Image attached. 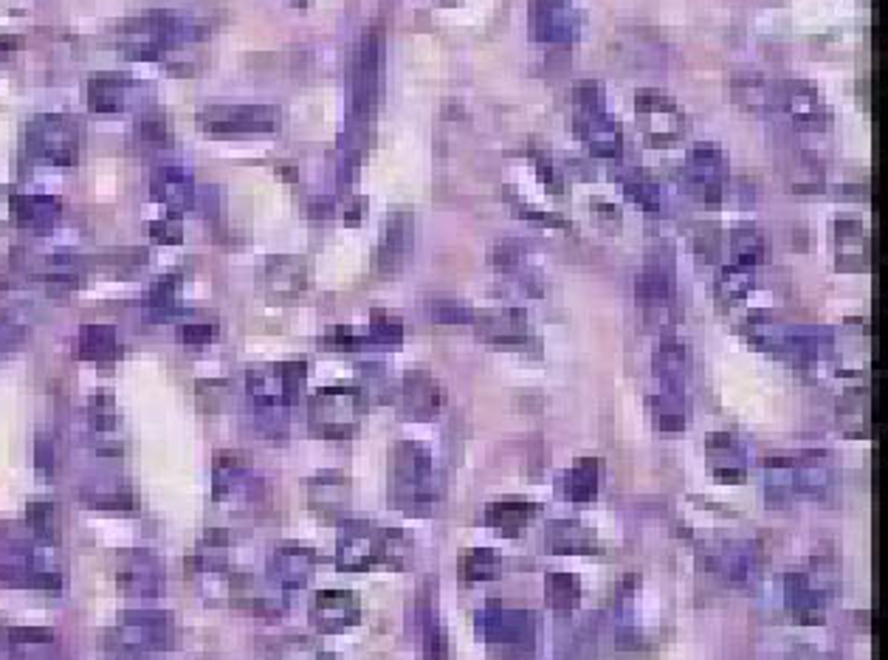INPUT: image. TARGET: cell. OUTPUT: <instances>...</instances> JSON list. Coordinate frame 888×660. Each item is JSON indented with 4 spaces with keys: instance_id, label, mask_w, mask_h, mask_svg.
Returning a JSON list of instances; mask_svg holds the SVG:
<instances>
[{
    "instance_id": "37",
    "label": "cell",
    "mask_w": 888,
    "mask_h": 660,
    "mask_svg": "<svg viewBox=\"0 0 888 660\" xmlns=\"http://www.w3.org/2000/svg\"><path fill=\"white\" fill-rule=\"evenodd\" d=\"M731 254L736 266L753 268L764 254V240L756 229H736L731 235Z\"/></svg>"
},
{
    "instance_id": "23",
    "label": "cell",
    "mask_w": 888,
    "mask_h": 660,
    "mask_svg": "<svg viewBox=\"0 0 888 660\" xmlns=\"http://www.w3.org/2000/svg\"><path fill=\"white\" fill-rule=\"evenodd\" d=\"M655 370L666 384V393H683L686 381L691 378V350L677 339H666L657 350Z\"/></svg>"
},
{
    "instance_id": "36",
    "label": "cell",
    "mask_w": 888,
    "mask_h": 660,
    "mask_svg": "<svg viewBox=\"0 0 888 660\" xmlns=\"http://www.w3.org/2000/svg\"><path fill=\"white\" fill-rule=\"evenodd\" d=\"M581 598V584L573 573H553L547 576V604L556 610H573Z\"/></svg>"
},
{
    "instance_id": "24",
    "label": "cell",
    "mask_w": 888,
    "mask_h": 660,
    "mask_svg": "<svg viewBox=\"0 0 888 660\" xmlns=\"http://www.w3.org/2000/svg\"><path fill=\"white\" fill-rule=\"evenodd\" d=\"M787 601H790V610H793L798 621H804V624H821L824 621V590L812 587L804 573H795V576L787 579Z\"/></svg>"
},
{
    "instance_id": "20",
    "label": "cell",
    "mask_w": 888,
    "mask_h": 660,
    "mask_svg": "<svg viewBox=\"0 0 888 660\" xmlns=\"http://www.w3.org/2000/svg\"><path fill=\"white\" fill-rule=\"evenodd\" d=\"M305 288V263L299 257H271L265 263V291L274 299H294Z\"/></svg>"
},
{
    "instance_id": "16",
    "label": "cell",
    "mask_w": 888,
    "mask_h": 660,
    "mask_svg": "<svg viewBox=\"0 0 888 660\" xmlns=\"http://www.w3.org/2000/svg\"><path fill=\"white\" fill-rule=\"evenodd\" d=\"M3 641L15 660L57 658V635L48 627H9L3 629Z\"/></svg>"
},
{
    "instance_id": "1",
    "label": "cell",
    "mask_w": 888,
    "mask_h": 660,
    "mask_svg": "<svg viewBox=\"0 0 888 660\" xmlns=\"http://www.w3.org/2000/svg\"><path fill=\"white\" fill-rule=\"evenodd\" d=\"M381 63H384V37L378 29H370L356 48V60L350 71V116H347V144L350 158L370 144L375 125V110L381 96Z\"/></svg>"
},
{
    "instance_id": "22",
    "label": "cell",
    "mask_w": 888,
    "mask_h": 660,
    "mask_svg": "<svg viewBox=\"0 0 888 660\" xmlns=\"http://www.w3.org/2000/svg\"><path fill=\"white\" fill-rule=\"evenodd\" d=\"M708 457L714 474L725 483H739L745 477V446L728 432H717L708 438Z\"/></svg>"
},
{
    "instance_id": "48",
    "label": "cell",
    "mask_w": 888,
    "mask_h": 660,
    "mask_svg": "<svg viewBox=\"0 0 888 660\" xmlns=\"http://www.w3.org/2000/svg\"><path fill=\"white\" fill-rule=\"evenodd\" d=\"M539 178H542V184H545L547 189H553V192H559L561 189L559 175H556V170H553L547 161H539Z\"/></svg>"
},
{
    "instance_id": "11",
    "label": "cell",
    "mask_w": 888,
    "mask_h": 660,
    "mask_svg": "<svg viewBox=\"0 0 888 660\" xmlns=\"http://www.w3.org/2000/svg\"><path fill=\"white\" fill-rule=\"evenodd\" d=\"M313 565H316V553L302 542H282L280 548L271 553L268 559V576L280 590H302L311 582Z\"/></svg>"
},
{
    "instance_id": "8",
    "label": "cell",
    "mask_w": 888,
    "mask_h": 660,
    "mask_svg": "<svg viewBox=\"0 0 888 660\" xmlns=\"http://www.w3.org/2000/svg\"><path fill=\"white\" fill-rule=\"evenodd\" d=\"M305 381V362H285L260 367L249 373V393L257 401V407L280 409L291 407L299 398Z\"/></svg>"
},
{
    "instance_id": "19",
    "label": "cell",
    "mask_w": 888,
    "mask_h": 660,
    "mask_svg": "<svg viewBox=\"0 0 888 660\" xmlns=\"http://www.w3.org/2000/svg\"><path fill=\"white\" fill-rule=\"evenodd\" d=\"M15 220L29 232H51L63 215V206L51 195H17L12 198Z\"/></svg>"
},
{
    "instance_id": "14",
    "label": "cell",
    "mask_w": 888,
    "mask_h": 660,
    "mask_svg": "<svg viewBox=\"0 0 888 660\" xmlns=\"http://www.w3.org/2000/svg\"><path fill=\"white\" fill-rule=\"evenodd\" d=\"M412 243H415V218L409 212H395L387 220V229L378 246V268L384 274H395L409 260Z\"/></svg>"
},
{
    "instance_id": "52",
    "label": "cell",
    "mask_w": 888,
    "mask_h": 660,
    "mask_svg": "<svg viewBox=\"0 0 888 660\" xmlns=\"http://www.w3.org/2000/svg\"><path fill=\"white\" fill-rule=\"evenodd\" d=\"M302 3H305V0H302Z\"/></svg>"
},
{
    "instance_id": "33",
    "label": "cell",
    "mask_w": 888,
    "mask_h": 660,
    "mask_svg": "<svg viewBox=\"0 0 888 660\" xmlns=\"http://www.w3.org/2000/svg\"><path fill=\"white\" fill-rule=\"evenodd\" d=\"M26 522L32 528L34 539L40 542H57V534H60V519H57V508L48 500H32L29 508H26Z\"/></svg>"
},
{
    "instance_id": "46",
    "label": "cell",
    "mask_w": 888,
    "mask_h": 660,
    "mask_svg": "<svg viewBox=\"0 0 888 660\" xmlns=\"http://www.w3.org/2000/svg\"><path fill=\"white\" fill-rule=\"evenodd\" d=\"M215 336H218V328L206 325V322H189L181 328V342L187 347H206Z\"/></svg>"
},
{
    "instance_id": "34",
    "label": "cell",
    "mask_w": 888,
    "mask_h": 660,
    "mask_svg": "<svg viewBox=\"0 0 888 660\" xmlns=\"http://www.w3.org/2000/svg\"><path fill=\"white\" fill-rule=\"evenodd\" d=\"M226 553H229V534L212 528L206 531L198 545V567L206 573H220L226 567Z\"/></svg>"
},
{
    "instance_id": "42",
    "label": "cell",
    "mask_w": 888,
    "mask_h": 660,
    "mask_svg": "<svg viewBox=\"0 0 888 660\" xmlns=\"http://www.w3.org/2000/svg\"><path fill=\"white\" fill-rule=\"evenodd\" d=\"M141 139L147 144H167L170 142V127H167V119L161 116V113H147L144 119H141V127H139Z\"/></svg>"
},
{
    "instance_id": "45",
    "label": "cell",
    "mask_w": 888,
    "mask_h": 660,
    "mask_svg": "<svg viewBox=\"0 0 888 660\" xmlns=\"http://www.w3.org/2000/svg\"><path fill=\"white\" fill-rule=\"evenodd\" d=\"M271 660H336L333 655H325V652H316L313 646L299 644V641H291V644H282Z\"/></svg>"
},
{
    "instance_id": "6",
    "label": "cell",
    "mask_w": 888,
    "mask_h": 660,
    "mask_svg": "<svg viewBox=\"0 0 888 660\" xmlns=\"http://www.w3.org/2000/svg\"><path fill=\"white\" fill-rule=\"evenodd\" d=\"M26 147L34 158H43L57 167H71L79 158V133L74 119L46 113L37 116L26 130Z\"/></svg>"
},
{
    "instance_id": "49",
    "label": "cell",
    "mask_w": 888,
    "mask_h": 660,
    "mask_svg": "<svg viewBox=\"0 0 888 660\" xmlns=\"http://www.w3.org/2000/svg\"><path fill=\"white\" fill-rule=\"evenodd\" d=\"M37 463H40V469L51 472V466H54V452H51V443H48V440H40V443H37Z\"/></svg>"
},
{
    "instance_id": "27",
    "label": "cell",
    "mask_w": 888,
    "mask_h": 660,
    "mask_svg": "<svg viewBox=\"0 0 888 660\" xmlns=\"http://www.w3.org/2000/svg\"><path fill=\"white\" fill-rule=\"evenodd\" d=\"M85 102L96 113H119L127 105V82L122 77H94L85 85Z\"/></svg>"
},
{
    "instance_id": "18",
    "label": "cell",
    "mask_w": 888,
    "mask_h": 660,
    "mask_svg": "<svg viewBox=\"0 0 888 660\" xmlns=\"http://www.w3.org/2000/svg\"><path fill=\"white\" fill-rule=\"evenodd\" d=\"M308 497H311V508L325 519H339L347 511V500H350V486L347 477L336 472H325L313 477L308 486Z\"/></svg>"
},
{
    "instance_id": "50",
    "label": "cell",
    "mask_w": 888,
    "mask_h": 660,
    "mask_svg": "<svg viewBox=\"0 0 888 660\" xmlns=\"http://www.w3.org/2000/svg\"><path fill=\"white\" fill-rule=\"evenodd\" d=\"M17 46H20V37H9V34L0 37V54H3V51H15Z\"/></svg>"
},
{
    "instance_id": "47",
    "label": "cell",
    "mask_w": 888,
    "mask_h": 660,
    "mask_svg": "<svg viewBox=\"0 0 888 660\" xmlns=\"http://www.w3.org/2000/svg\"><path fill=\"white\" fill-rule=\"evenodd\" d=\"M325 345L333 347V350H356L361 345V339L356 336V330L347 328V325H339V328H330L328 336H325Z\"/></svg>"
},
{
    "instance_id": "2",
    "label": "cell",
    "mask_w": 888,
    "mask_h": 660,
    "mask_svg": "<svg viewBox=\"0 0 888 660\" xmlns=\"http://www.w3.org/2000/svg\"><path fill=\"white\" fill-rule=\"evenodd\" d=\"M392 500L406 514H426L432 505V455L421 443H398L392 452Z\"/></svg>"
},
{
    "instance_id": "30",
    "label": "cell",
    "mask_w": 888,
    "mask_h": 660,
    "mask_svg": "<svg viewBox=\"0 0 888 660\" xmlns=\"http://www.w3.org/2000/svg\"><path fill=\"white\" fill-rule=\"evenodd\" d=\"M79 356L88 362H110L116 356V328L82 325L79 328Z\"/></svg>"
},
{
    "instance_id": "5",
    "label": "cell",
    "mask_w": 888,
    "mask_h": 660,
    "mask_svg": "<svg viewBox=\"0 0 888 660\" xmlns=\"http://www.w3.org/2000/svg\"><path fill=\"white\" fill-rule=\"evenodd\" d=\"M395 534L373 522H344L336 550V565L342 570H367L378 562H392Z\"/></svg>"
},
{
    "instance_id": "51",
    "label": "cell",
    "mask_w": 888,
    "mask_h": 660,
    "mask_svg": "<svg viewBox=\"0 0 888 660\" xmlns=\"http://www.w3.org/2000/svg\"><path fill=\"white\" fill-rule=\"evenodd\" d=\"M133 660H150V658H133Z\"/></svg>"
},
{
    "instance_id": "13",
    "label": "cell",
    "mask_w": 888,
    "mask_h": 660,
    "mask_svg": "<svg viewBox=\"0 0 888 660\" xmlns=\"http://www.w3.org/2000/svg\"><path fill=\"white\" fill-rule=\"evenodd\" d=\"M533 613H519V610H505L497 601L488 604V610L480 613V627L488 641H499V644H528L533 641Z\"/></svg>"
},
{
    "instance_id": "9",
    "label": "cell",
    "mask_w": 888,
    "mask_h": 660,
    "mask_svg": "<svg viewBox=\"0 0 888 660\" xmlns=\"http://www.w3.org/2000/svg\"><path fill=\"white\" fill-rule=\"evenodd\" d=\"M116 584L125 596L156 598L164 593V565L147 550H127L116 562Z\"/></svg>"
},
{
    "instance_id": "31",
    "label": "cell",
    "mask_w": 888,
    "mask_h": 660,
    "mask_svg": "<svg viewBox=\"0 0 888 660\" xmlns=\"http://www.w3.org/2000/svg\"><path fill=\"white\" fill-rule=\"evenodd\" d=\"M533 514H536V505L530 503V500L508 497V500H497V503L491 505V508L485 511V519H488L491 525L502 528V531H508V534H516Z\"/></svg>"
},
{
    "instance_id": "38",
    "label": "cell",
    "mask_w": 888,
    "mask_h": 660,
    "mask_svg": "<svg viewBox=\"0 0 888 660\" xmlns=\"http://www.w3.org/2000/svg\"><path fill=\"white\" fill-rule=\"evenodd\" d=\"M499 556L494 550L488 548H477L468 553L466 559L460 562V573H463V579L468 582H480V579H494L499 573Z\"/></svg>"
},
{
    "instance_id": "44",
    "label": "cell",
    "mask_w": 888,
    "mask_h": 660,
    "mask_svg": "<svg viewBox=\"0 0 888 660\" xmlns=\"http://www.w3.org/2000/svg\"><path fill=\"white\" fill-rule=\"evenodd\" d=\"M150 237L161 243V246H175V243H181L184 240V226H181V220H156V223H150Z\"/></svg>"
},
{
    "instance_id": "43",
    "label": "cell",
    "mask_w": 888,
    "mask_h": 660,
    "mask_svg": "<svg viewBox=\"0 0 888 660\" xmlns=\"http://www.w3.org/2000/svg\"><path fill=\"white\" fill-rule=\"evenodd\" d=\"M432 316L435 322H446V325H454V322H471L474 314L468 311L466 305L454 302V299H440L432 305Z\"/></svg>"
},
{
    "instance_id": "41",
    "label": "cell",
    "mask_w": 888,
    "mask_h": 660,
    "mask_svg": "<svg viewBox=\"0 0 888 660\" xmlns=\"http://www.w3.org/2000/svg\"><path fill=\"white\" fill-rule=\"evenodd\" d=\"M624 189L635 204L643 206V209H649V212H655L657 206H660V189H657L655 181H649V178H643V175L626 178Z\"/></svg>"
},
{
    "instance_id": "3",
    "label": "cell",
    "mask_w": 888,
    "mask_h": 660,
    "mask_svg": "<svg viewBox=\"0 0 888 660\" xmlns=\"http://www.w3.org/2000/svg\"><path fill=\"white\" fill-rule=\"evenodd\" d=\"M175 644V624L170 613L136 610L122 613L119 624L110 629V649L122 655H150Z\"/></svg>"
},
{
    "instance_id": "12",
    "label": "cell",
    "mask_w": 888,
    "mask_h": 660,
    "mask_svg": "<svg viewBox=\"0 0 888 660\" xmlns=\"http://www.w3.org/2000/svg\"><path fill=\"white\" fill-rule=\"evenodd\" d=\"M361 618L359 598L347 590H325L316 593L311 604V621L319 632H344Z\"/></svg>"
},
{
    "instance_id": "17",
    "label": "cell",
    "mask_w": 888,
    "mask_h": 660,
    "mask_svg": "<svg viewBox=\"0 0 888 660\" xmlns=\"http://www.w3.org/2000/svg\"><path fill=\"white\" fill-rule=\"evenodd\" d=\"M581 136L590 147L592 156L615 158L621 156V127L607 110H581Z\"/></svg>"
},
{
    "instance_id": "39",
    "label": "cell",
    "mask_w": 888,
    "mask_h": 660,
    "mask_svg": "<svg viewBox=\"0 0 888 660\" xmlns=\"http://www.w3.org/2000/svg\"><path fill=\"white\" fill-rule=\"evenodd\" d=\"M373 345L381 347H398L401 339H404V325L401 319L392 314H384V311H375L373 319H370V336H367Z\"/></svg>"
},
{
    "instance_id": "21",
    "label": "cell",
    "mask_w": 888,
    "mask_h": 660,
    "mask_svg": "<svg viewBox=\"0 0 888 660\" xmlns=\"http://www.w3.org/2000/svg\"><path fill=\"white\" fill-rule=\"evenodd\" d=\"M150 192H153L158 204L170 206L172 212H184V209L195 204V184H192L189 173L178 170V167H161L153 175Z\"/></svg>"
},
{
    "instance_id": "7",
    "label": "cell",
    "mask_w": 888,
    "mask_h": 660,
    "mask_svg": "<svg viewBox=\"0 0 888 660\" xmlns=\"http://www.w3.org/2000/svg\"><path fill=\"white\" fill-rule=\"evenodd\" d=\"M359 393L328 387L311 398V429L322 438H350L359 426Z\"/></svg>"
},
{
    "instance_id": "15",
    "label": "cell",
    "mask_w": 888,
    "mask_h": 660,
    "mask_svg": "<svg viewBox=\"0 0 888 660\" xmlns=\"http://www.w3.org/2000/svg\"><path fill=\"white\" fill-rule=\"evenodd\" d=\"M776 108L787 110L798 125H821L824 119V102L810 82H781L776 85Z\"/></svg>"
},
{
    "instance_id": "35",
    "label": "cell",
    "mask_w": 888,
    "mask_h": 660,
    "mask_svg": "<svg viewBox=\"0 0 888 660\" xmlns=\"http://www.w3.org/2000/svg\"><path fill=\"white\" fill-rule=\"evenodd\" d=\"M178 285H181V280L175 274H167V277H161V280L150 285V291H147V311H150L153 319H167V316L175 314Z\"/></svg>"
},
{
    "instance_id": "10",
    "label": "cell",
    "mask_w": 888,
    "mask_h": 660,
    "mask_svg": "<svg viewBox=\"0 0 888 660\" xmlns=\"http://www.w3.org/2000/svg\"><path fill=\"white\" fill-rule=\"evenodd\" d=\"M638 119L643 122V130H646V139L655 147H666V144H674L683 130H686V119L680 108L671 102L669 96L663 94H640L638 102Z\"/></svg>"
},
{
    "instance_id": "40",
    "label": "cell",
    "mask_w": 888,
    "mask_h": 660,
    "mask_svg": "<svg viewBox=\"0 0 888 660\" xmlns=\"http://www.w3.org/2000/svg\"><path fill=\"white\" fill-rule=\"evenodd\" d=\"M750 285H753V268L731 263V266L722 271V277H719V297L736 302V299H742L748 294Z\"/></svg>"
},
{
    "instance_id": "4",
    "label": "cell",
    "mask_w": 888,
    "mask_h": 660,
    "mask_svg": "<svg viewBox=\"0 0 888 660\" xmlns=\"http://www.w3.org/2000/svg\"><path fill=\"white\" fill-rule=\"evenodd\" d=\"M198 125L209 139H257L271 136L280 127V110L268 105H223L206 108Z\"/></svg>"
},
{
    "instance_id": "26",
    "label": "cell",
    "mask_w": 888,
    "mask_h": 660,
    "mask_svg": "<svg viewBox=\"0 0 888 660\" xmlns=\"http://www.w3.org/2000/svg\"><path fill=\"white\" fill-rule=\"evenodd\" d=\"M480 330L488 342L494 345H525L530 339L528 319L522 311H502V314H485L480 322Z\"/></svg>"
},
{
    "instance_id": "28",
    "label": "cell",
    "mask_w": 888,
    "mask_h": 660,
    "mask_svg": "<svg viewBox=\"0 0 888 660\" xmlns=\"http://www.w3.org/2000/svg\"><path fill=\"white\" fill-rule=\"evenodd\" d=\"M547 548L556 553H592L598 550V539L581 522H553L547 528Z\"/></svg>"
},
{
    "instance_id": "25",
    "label": "cell",
    "mask_w": 888,
    "mask_h": 660,
    "mask_svg": "<svg viewBox=\"0 0 888 660\" xmlns=\"http://www.w3.org/2000/svg\"><path fill=\"white\" fill-rule=\"evenodd\" d=\"M401 404L415 418H432L440 409V387L429 373H409L404 378Z\"/></svg>"
},
{
    "instance_id": "29",
    "label": "cell",
    "mask_w": 888,
    "mask_h": 660,
    "mask_svg": "<svg viewBox=\"0 0 888 660\" xmlns=\"http://www.w3.org/2000/svg\"><path fill=\"white\" fill-rule=\"evenodd\" d=\"M838 249H841V268L860 271L866 268V232L857 220H838L835 226Z\"/></svg>"
},
{
    "instance_id": "32",
    "label": "cell",
    "mask_w": 888,
    "mask_h": 660,
    "mask_svg": "<svg viewBox=\"0 0 888 660\" xmlns=\"http://www.w3.org/2000/svg\"><path fill=\"white\" fill-rule=\"evenodd\" d=\"M598 491V460H581L573 472L564 477V494L576 503H590Z\"/></svg>"
}]
</instances>
